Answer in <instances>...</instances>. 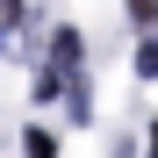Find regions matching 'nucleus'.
<instances>
[{
  "mask_svg": "<svg viewBox=\"0 0 158 158\" xmlns=\"http://www.w3.org/2000/svg\"><path fill=\"white\" fill-rule=\"evenodd\" d=\"M79 50H86V43H79V29H50V72L72 79V72H79Z\"/></svg>",
  "mask_w": 158,
  "mask_h": 158,
  "instance_id": "obj_1",
  "label": "nucleus"
},
{
  "mask_svg": "<svg viewBox=\"0 0 158 158\" xmlns=\"http://www.w3.org/2000/svg\"><path fill=\"white\" fill-rule=\"evenodd\" d=\"M65 108H72V122H94V86H86V72L65 79Z\"/></svg>",
  "mask_w": 158,
  "mask_h": 158,
  "instance_id": "obj_2",
  "label": "nucleus"
},
{
  "mask_svg": "<svg viewBox=\"0 0 158 158\" xmlns=\"http://www.w3.org/2000/svg\"><path fill=\"white\" fill-rule=\"evenodd\" d=\"M22 158H58V137H50L43 122H29L22 129Z\"/></svg>",
  "mask_w": 158,
  "mask_h": 158,
  "instance_id": "obj_3",
  "label": "nucleus"
},
{
  "mask_svg": "<svg viewBox=\"0 0 158 158\" xmlns=\"http://www.w3.org/2000/svg\"><path fill=\"white\" fill-rule=\"evenodd\" d=\"M137 79H158V36L137 43Z\"/></svg>",
  "mask_w": 158,
  "mask_h": 158,
  "instance_id": "obj_4",
  "label": "nucleus"
},
{
  "mask_svg": "<svg viewBox=\"0 0 158 158\" xmlns=\"http://www.w3.org/2000/svg\"><path fill=\"white\" fill-rule=\"evenodd\" d=\"M58 94H65V79L50 72V65H36V101H58Z\"/></svg>",
  "mask_w": 158,
  "mask_h": 158,
  "instance_id": "obj_5",
  "label": "nucleus"
},
{
  "mask_svg": "<svg viewBox=\"0 0 158 158\" xmlns=\"http://www.w3.org/2000/svg\"><path fill=\"white\" fill-rule=\"evenodd\" d=\"M122 7H129V15H137V22H144V29L158 36V0H122Z\"/></svg>",
  "mask_w": 158,
  "mask_h": 158,
  "instance_id": "obj_6",
  "label": "nucleus"
},
{
  "mask_svg": "<svg viewBox=\"0 0 158 158\" xmlns=\"http://www.w3.org/2000/svg\"><path fill=\"white\" fill-rule=\"evenodd\" d=\"M151 158H158V122H151Z\"/></svg>",
  "mask_w": 158,
  "mask_h": 158,
  "instance_id": "obj_7",
  "label": "nucleus"
},
{
  "mask_svg": "<svg viewBox=\"0 0 158 158\" xmlns=\"http://www.w3.org/2000/svg\"><path fill=\"white\" fill-rule=\"evenodd\" d=\"M0 50H7V29H0Z\"/></svg>",
  "mask_w": 158,
  "mask_h": 158,
  "instance_id": "obj_8",
  "label": "nucleus"
}]
</instances>
